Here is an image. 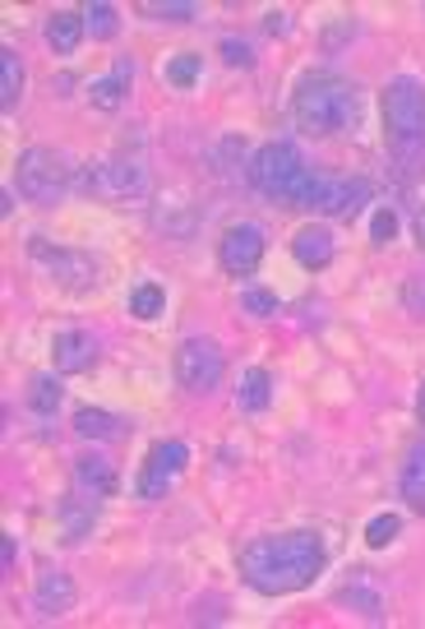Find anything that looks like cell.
<instances>
[{
    "label": "cell",
    "mask_w": 425,
    "mask_h": 629,
    "mask_svg": "<svg viewBox=\"0 0 425 629\" xmlns=\"http://www.w3.org/2000/svg\"><path fill=\"white\" fill-rule=\"evenodd\" d=\"M70 426H74V435H79V440H93V444H106V440H125L129 431H135V426L125 422V416L106 412V408H79Z\"/></svg>",
    "instance_id": "ac0fdd59"
},
{
    "label": "cell",
    "mask_w": 425,
    "mask_h": 629,
    "mask_svg": "<svg viewBox=\"0 0 425 629\" xmlns=\"http://www.w3.org/2000/svg\"><path fill=\"white\" fill-rule=\"evenodd\" d=\"M79 167L65 148H51V144H33L19 153L14 163V190L29 199V204H56L70 190H79Z\"/></svg>",
    "instance_id": "5b68a950"
},
{
    "label": "cell",
    "mask_w": 425,
    "mask_h": 629,
    "mask_svg": "<svg viewBox=\"0 0 425 629\" xmlns=\"http://www.w3.org/2000/svg\"><path fill=\"white\" fill-rule=\"evenodd\" d=\"M148 19L157 23H190L199 19V6H190V0H148V6H139Z\"/></svg>",
    "instance_id": "83f0119b"
},
{
    "label": "cell",
    "mask_w": 425,
    "mask_h": 629,
    "mask_svg": "<svg viewBox=\"0 0 425 629\" xmlns=\"http://www.w3.org/2000/svg\"><path fill=\"white\" fill-rule=\"evenodd\" d=\"M416 416H421V426H425V380H421V393H416Z\"/></svg>",
    "instance_id": "d590c367"
},
{
    "label": "cell",
    "mask_w": 425,
    "mask_h": 629,
    "mask_svg": "<svg viewBox=\"0 0 425 629\" xmlns=\"http://www.w3.org/2000/svg\"><path fill=\"white\" fill-rule=\"evenodd\" d=\"M79 190L93 199H112V204H144L153 190V176H148L144 153L121 148V153L89 157V163L79 167Z\"/></svg>",
    "instance_id": "277c9868"
},
{
    "label": "cell",
    "mask_w": 425,
    "mask_h": 629,
    "mask_svg": "<svg viewBox=\"0 0 425 629\" xmlns=\"http://www.w3.org/2000/svg\"><path fill=\"white\" fill-rule=\"evenodd\" d=\"M291 121L310 140H333L361 125V84L338 70H310L291 89Z\"/></svg>",
    "instance_id": "7a4b0ae2"
},
{
    "label": "cell",
    "mask_w": 425,
    "mask_h": 629,
    "mask_svg": "<svg viewBox=\"0 0 425 629\" xmlns=\"http://www.w3.org/2000/svg\"><path fill=\"white\" fill-rule=\"evenodd\" d=\"M263 255H269V231H263L259 223H250V218L231 223V227L218 236V265H222L231 278H250V274L263 265Z\"/></svg>",
    "instance_id": "30bf717a"
},
{
    "label": "cell",
    "mask_w": 425,
    "mask_h": 629,
    "mask_svg": "<svg viewBox=\"0 0 425 629\" xmlns=\"http://www.w3.org/2000/svg\"><path fill=\"white\" fill-rule=\"evenodd\" d=\"M65 403V384H61V371H38L29 380V412L38 416V422H51V416L61 412Z\"/></svg>",
    "instance_id": "ffe728a7"
},
{
    "label": "cell",
    "mask_w": 425,
    "mask_h": 629,
    "mask_svg": "<svg viewBox=\"0 0 425 629\" xmlns=\"http://www.w3.org/2000/svg\"><path fill=\"white\" fill-rule=\"evenodd\" d=\"M97 501H89V495H79L70 491L65 501H61V533H65V546H79L89 533H93V523H97Z\"/></svg>",
    "instance_id": "d6986e66"
},
{
    "label": "cell",
    "mask_w": 425,
    "mask_h": 629,
    "mask_svg": "<svg viewBox=\"0 0 425 629\" xmlns=\"http://www.w3.org/2000/svg\"><path fill=\"white\" fill-rule=\"evenodd\" d=\"M333 255H338V241H333V231L324 223H310V227H301L297 236H291V259H297L301 269H310V274L329 269Z\"/></svg>",
    "instance_id": "9a60e30c"
},
{
    "label": "cell",
    "mask_w": 425,
    "mask_h": 629,
    "mask_svg": "<svg viewBox=\"0 0 425 629\" xmlns=\"http://www.w3.org/2000/svg\"><path fill=\"white\" fill-rule=\"evenodd\" d=\"M397 533H403V518L384 509V514H375V518L365 523V546H370V550H384V546L397 542Z\"/></svg>",
    "instance_id": "f1b7e54d"
},
{
    "label": "cell",
    "mask_w": 425,
    "mask_h": 629,
    "mask_svg": "<svg viewBox=\"0 0 425 629\" xmlns=\"http://www.w3.org/2000/svg\"><path fill=\"white\" fill-rule=\"evenodd\" d=\"M23 97V61L14 47H0V107L14 112Z\"/></svg>",
    "instance_id": "603a6c76"
},
{
    "label": "cell",
    "mask_w": 425,
    "mask_h": 629,
    "mask_svg": "<svg viewBox=\"0 0 425 629\" xmlns=\"http://www.w3.org/2000/svg\"><path fill=\"white\" fill-rule=\"evenodd\" d=\"M14 569V537H6V574Z\"/></svg>",
    "instance_id": "8d00e7d4"
},
{
    "label": "cell",
    "mask_w": 425,
    "mask_h": 629,
    "mask_svg": "<svg viewBox=\"0 0 425 629\" xmlns=\"http://www.w3.org/2000/svg\"><path fill=\"white\" fill-rule=\"evenodd\" d=\"M305 153L291 144V140H269L263 148H255L250 157V172L246 181L263 195V199H273V204H287V208H297V195L305 186Z\"/></svg>",
    "instance_id": "8992f818"
},
{
    "label": "cell",
    "mask_w": 425,
    "mask_h": 629,
    "mask_svg": "<svg viewBox=\"0 0 425 629\" xmlns=\"http://www.w3.org/2000/svg\"><path fill=\"white\" fill-rule=\"evenodd\" d=\"M338 601H342V607H356L365 620H384V601H380V592L375 588H365V579H356V584H348V588H342L338 592Z\"/></svg>",
    "instance_id": "4316f807"
},
{
    "label": "cell",
    "mask_w": 425,
    "mask_h": 629,
    "mask_svg": "<svg viewBox=\"0 0 425 629\" xmlns=\"http://www.w3.org/2000/svg\"><path fill=\"white\" fill-rule=\"evenodd\" d=\"M370 204V181L365 176H329V172H310L305 186L297 195V208L319 218H356Z\"/></svg>",
    "instance_id": "ba28073f"
},
{
    "label": "cell",
    "mask_w": 425,
    "mask_h": 629,
    "mask_svg": "<svg viewBox=\"0 0 425 629\" xmlns=\"http://www.w3.org/2000/svg\"><path fill=\"white\" fill-rule=\"evenodd\" d=\"M241 310L255 314V320H273V314H278V297L263 292V287H255V282H246L241 287Z\"/></svg>",
    "instance_id": "f546056e"
},
{
    "label": "cell",
    "mask_w": 425,
    "mask_h": 629,
    "mask_svg": "<svg viewBox=\"0 0 425 629\" xmlns=\"http://www.w3.org/2000/svg\"><path fill=\"white\" fill-rule=\"evenodd\" d=\"M102 357V343L93 329H61L56 338H51V365H56L61 375H84L93 371Z\"/></svg>",
    "instance_id": "4fadbf2b"
},
{
    "label": "cell",
    "mask_w": 425,
    "mask_h": 629,
    "mask_svg": "<svg viewBox=\"0 0 425 629\" xmlns=\"http://www.w3.org/2000/svg\"><path fill=\"white\" fill-rule=\"evenodd\" d=\"M241 579L263 592V597H291L305 592L329 565V546L314 528H297V533H263L255 542L241 546Z\"/></svg>",
    "instance_id": "6da1fadb"
},
{
    "label": "cell",
    "mask_w": 425,
    "mask_h": 629,
    "mask_svg": "<svg viewBox=\"0 0 425 629\" xmlns=\"http://www.w3.org/2000/svg\"><path fill=\"white\" fill-rule=\"evenodd\" d=\"M176 384L190 393V399H208L212 389L222 384V371H227V361H222V348L212 343V338L195 333V338H180V348H176Z\"/></svg>",
    "instance_id": "9c48e42d"
},
{
    "label": "cell",
    "mask_w": 425,
    "mask_h": 629,
    "mask_svg": "<svg viewBox=\"0 0 425 629\" xmlns=\"http://www.w3.org/2000/svg\"><path fill=\"white\" fill-rule=\"evenodd\" d=\"M129 84H135V61H129V56H116V70H112V74H102V79H93V84L84 89V93H89V107H93V112H106V116L121 112Z\"/></svg>",
    "instance_id": "5bb4252c"
},
{
    "label": "cell",
    "mask_w": 425,
    "mask_h": 629,
    "mask_svg": "<svg viewBox=\"0 0 425 629\" xmlns=\"http://www.w3.org/2000/svg\"><path fill=\"white\" fill-rule=\"evenodd\" d=\"M403 301H407V310H412V314H425V274H416V278L407 282Z\"/></svg>",
    "instance_id": "d6a6232c"
},
{
    "label": "cell",
    "mask_w": 425,
    "mask_h": 629,
    "mask_svg": "<svg viewBox=\"0 0 425 629\" xmlns=\"http://www.w3.org/2000/svg\"><path fill=\"white\" fill-rule=\"evenodd\" d=\"M218 56H222V65H231V70H250V65H255V51H250V42H241V38H222V42H218Z\"/></svg>",
    "instance_id": "4dcf8cb0"
},
{
    "label": "cell",
    "mask_w": 425,
    "mask_h": 629,
    "mask_svg": "<svg viewBox=\"0 0 425 629\" xmlns=\"http://www.w3.org/2000/svg\"><path fill=\"white\" fill-rule=\"evenodd\" d=\"M70 491L79 495H89V501H112V495L121 491V477H116V463L106 458L102 450H84V454H74L70 458Z\"/></svg>",
    "instance_id": "7c38bea8"
},
{
    "label": "cell",
    "mask_w": 425,
    "mask_h": 629,
    "mask_svg": "<svg viewBox=\"0 0 425 629\" xmlns=\"http://www.w3.org/2000/svg\"><path fill=\"white\" fill-rule=\"evenodd\" d=\"M84 29L93 42H112L121 33V10L106 6V0H93V6H84Z\"/></svg>",
    "instance_id": "d4e9b609"
},
{
    "label": "cell",
    "mask_w": 425,
    "mask_h": 629,
    "mask_svg": "<svg viewBox=\"0 0 425 629\" xmlns=\"http://www.w3.org/2000/svg\"><path fill=\"white\" fill-rule=\"evenodd\" d=\"M416 241H421V250H425V204L416 208Z\"/></svg>",
    "instance_id": "e575fe53"
},
{
    "label": "cell",
    "mask_w": 425,
    "mask_h": 629,
    "mask_svg": "<svg viewBox=\"0 0 425 629\" xmlns=\"http://www.w3.org/2000/svg\"><path fill=\"white\" fill-rule=\"evenodd\" d=\"M236 408L250 412V416L273 408V375L263 371V365H250V371L241 375V384H236Z\"/></svg>",
    "instance_id": "7402d4cb"
},
{
    "label": "cell",
    "mask_w": 425,
    "mask_h": 629,
    "mask_svg": "<svg viewBox=\"0 0 425 629\" xmlns=\"http://www.w3.org/2000/svg\"><path fill=\"white\" fill-rule=\"evenodd\" d=\"M33 611H38V620H61V616L74 611V584H70V574H61V569H46L42 574L38 588H33Z\"/></svg>",
    "instance_id": "2e32d148"
},
{
    "label": "cell",
    "mask_w": 425,
    "mask_h": 629,
    "mask_svg": "<svg viewBox=\"0 0 425 629\" xmlns=\"http://www.w3.org/2000/svg\"><path fill=\"white\" fill-rule=\"evenodd\" d=\"M397 491H403V501L416 514H425V440H416L403 458V467H397Z\"/></svg>",
    "instance_id": "44dd1931"
},
{
    "label": "cell",
    "mask_w": 425,
    "mask_h": 629,
    "mask_svg": "<svg viewBox=\"0 0 425 629\" xmlns=\"http://www.w3.org/2000/svg\"><path fill=\"white\" fill-rule=\"evenodd\" d=\"M29 259L51 282L65 287V292H74V297H89V292L102 287V265L89 250H70V246L46 241V236H29Z\"/></svg>",
    "instance_id": "52a82bcc"
},
{
    "label": "cell",
    "mask_w": 425,
    "mask_h": 629,
    "mask_svg": "<svg viewBox=\"0 0 425 629\" xmlns=\"http://www.w3.org/2000/svg\"><path fill=\"white\" fill-rule=\"evenodd\" d=\"M199 74H204V56L199 51H180V56H172L167 65H163V84H172V89H195L199 84Z\"/></svg>",
    "instance_id": "cb8c5ba5"
},
{
    "label": "cell",
    "mask_w": 425,
    "mask_h": 629,
    "mask_svg": "<svg viewBox=\"0 0 425 629\" xmlns=\"http://www.w3.org/2000/svg\"><path fill=\"white\" fill-rule=\"evenodd\" d=\"M185 463H190V444L185 440H157L153 450H148V458H144V467H139V482H135V495L139 501H163V495L172 491V482L185 472Z\"/></svg>",
    "instance_id": "8fae6325"
},
{
    "label": "cell",
    "mask_w": 425,
    "mask_h": 629,
    "mask_svg": "<svg viewBox=\"0 0 425 629\" xmlns=\"http://www.w3.org/2000/svg\"><path fill=\"white\" fill-rule=\"evenodd\" d=\"M393 236H397V214H393V208H375V218H370V241L388 246Z\"/></svg>",
    "instance_id": "1f68e13d"
},
{
    "label": "cell",
    "mask_w": 425,
    "mask_h": 629,
    "mask_svg": "<svg viewBox=\"0 0 425 629\" xmlns=\"http://www.w3.org/2000/svg\"><path fill=\"white\" fill-rule=\"evenodd\" d=\"M42 38H46V47L56 51V56H74L79 42L89 38V29H84V10H51L46 23H42Z\"/></svg>",
    "instance_id": "e0dca14e"
},
{
    "label": "cell",
    "mask_w": 425,
    "mask_h": 629,
    "mask_svg": "<svg viewBox=\"0 0 425 629\" xmlns=\"http://www.w3.org/2000/svg\"><path fill=\"white\" fill-rule=\"evenodd\" d=\"M384 148L407 186L425 181V84L416 74H393L384 84Z\"/></svg>",
    "instance_id": "3957f363"
},
{
    "label": "cell",
    "mask_w": 425,
    "mask_h": 629,
    "mask_svg": "<svg viewBox=\"0 0 425 629\" xmlns=\"http://www.w3.org/2000/svg\"><path fill=\"white\" fill-rule=\"evenodd\" d=\"M163 310H167V292H163V287H157V282H139L135 292H129V314H135V320L153 324Z\"/></svg>",
    "instance_id": "484cf974"
},
{
    "label": "cell",
    "mask_w": 425,
    "mask_h": 629,
    "mask_svg": "<svg viewBox=\"0 0 425 629\" xmlns=\"http://www.w3.org/2000/svg\"><path fill=\"white\" fill-rule=\"evenodd\" d=\"M263 29H269V33H291V23H287L282 10H269V14H263Z\"/></svg>",
    "instance_id": "836d02e7"
}]
</instances>
